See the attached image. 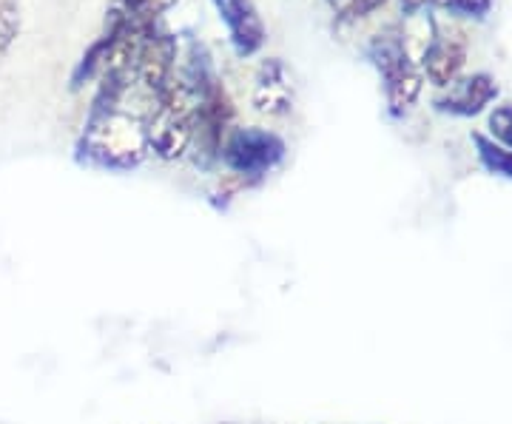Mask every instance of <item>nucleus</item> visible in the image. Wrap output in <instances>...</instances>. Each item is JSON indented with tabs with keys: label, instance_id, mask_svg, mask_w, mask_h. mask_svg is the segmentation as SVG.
<instances>
[{
	"label": "nucleus",
	"instance_id": "nucleus-7",
	"mask_svg": "<svg viewBox=\"0 0 512 424\" xmlns=\"http://www.w3.org/2000/svg\"><path fill=\"white\" fill-rule=\"evenodd\" d=\"M211 3L228 29V40H231L237 57H251L265 46L268 29L262 23V15H259L254 0H211Z\"/></svg>",
	"mask_w": 512,
	"mask_h": 424
},
{
	"label": "nucleus",
	"instance_id": "nucleus-3",
	"mask_svg": "<svg viewBox=\"0 0 512 424\" xmlns=\"http://www.w3.org/2000/svg\"><path fill=\"white\" fill-rule=\"evenodd\" d=\"M220 157L222 163L239 177L259 180L285 160V140L274 131L245 126V129H234L225 134Z\"/></svg>",
	"mask_w": 512,
	"mask_h": 424
},
{
	"label": "nucleus",
	"instance_id": "nucleus-4",
	"mask_svg": "<svg viewBox=\"0 0 512 424\" xmlns=\"http://www.w3.org/2000/svg\"><path fill=\"white\" fill-rule=\"evenodd\" d=\"M177 57H180V43L171 32L160 29V23L154 29H148L140 52H137V63H134V86H140L151 103L157 106L160 97L168 92L174 72H177Z\"/></svg>",
	"mask_w": 512,
	"mask_h": 424
},
{
	"label": "nucleus",
	"instance_id": "nucleus-9",
	"mask_svg": "<svg viewBox=\"0 0 512 424\" xmlns=\"http://www.w3.org/2000/svg\"><path fill=\"white\" fill-rule=\"evenodd\" d=\"M114 35H117V32H114ZM114 35L103 32V35L97 37L92 46L83 52V57L77 60V66H74V72H72V80H69L72 92H80L92 77H97V74L103 72V63H106V55H109Z\"/></svg>",
	"mask_w": 512,
	"mask_h": 424
},
{
	"label": "nucleus",
	"instance_id": "nucleus-14",
	"mask_svg": "<svg viewBox=\"0 0 512 424\" xmlns=\"http://www.w3.org/2000/svg\"><path fill=\"white\" fill-rule=\"evenodd\" d=\"M490 134L501 143V148H510L512 151V106H498L487 120Z\"/></svg>",
	"mask_w": 512,
	"mask_h": 424
},
{
	"label": "nucleus",
	"instance_id": "nucleus-13",
	"mask_svg": "<svg viewBox=\"0 0 512 424\" xmlns=\"http://www.w3.org/2000/svg\"><path fill=\"white\" fill-rule=\"evenodd\" d=\"M433 6H441L453 15H461V18H487L490 9H493V0H430Z\"/></svg>",
	"mask_w": 512,
	"mask_h": 424
},
{
	"label": "nucleus",
	"instance_id": "nucleus-15",
	"mask_svg": "<svg viewBox=\"0 0 512 424\" xmlns=\"http://www.w3.org/2000/svg\"><path fill=\"white\" fill-rule=\"evenodd\" d=\"M430 0H402V9H407V12H419L421 6H427Z\"/></svg>",
	"mask_w": 512,
	"mask_h": 424
},
{
	"label": "nucleus",
	"instance_id": "nucleus-6",
	"mask_svg": "<svg viewBox=\"0 0 512 424\" xmlns=\"http://www.w3.org/2000/svg\"><path fill=\"white\" fill-rule=\"evenodd\" d=\"M293 74L282 57H265L254 74V94L251 103L265 117H285L293 109Z\"/></svg>",
	"mask_w": 512,
	"mask_h": 424
},
{
	"label": "nucleus",
	"instance_id": "nucleus-11",
	"mask_svg": "<svg viewBox=\"0 0 512 424\" xmlns=\"http://www.w3.org/2000/svg\"><path fill=\"white\" fill-rule=\"evenodd\" d=\"M20 35V3L0 0V55H6Z\"/></svg>",
	"mask_w": 512,
	"mask_h": 424
},
{
	"label": "nucleus",
	"instance_id": "nucleus-8",
	"mask_svg": "<svg viewBox=\"0 0 512 424\" xmlns=\"http://www.w3.org/2000/svg\"><path fill=\"white\" fill-rule=\"evenodd\" d=\"M498 97V83L490 74L478 72L473 77L456 80L450 86L447 97L436 100V109L450 111V114H461V117H473L478 111H484Z\"/></svg>",
	"mask_w": 512,
	"mask_h": 424
},
{
	"label": "nucleus",
	"instance_id": "nucleus-2",
	"mask_svg": "<svg viewBox=\"0 0 512 424\" xmlns=\"http://www.w3.org/2000/svg\"><path fill=\"white\" fill-rule=\"evenodd\" d=\"M367 57L373 60V66L382 74L384 97H387V109H390V114H393V117L407 114V111L416 106L421 86H424V74H421L419 63L410 57L407 37H373V43L367 46Z\"/></svg>",
	"mask_w": 512,
	"mask_h": 424
},
{
	"label": "nucleus",
	"instance_id": "nucleus-5",
	"mask_svg": "<svg viewBox=\"0 0 512 424\" xmlns=\"http://www.w3.org/2000/svg\"><path fill=\"white\" fill-rule=\"evenodd\" d=\"M467 63V37L464 32H444L439 26H433L430 43L421 52V74L439 86V89H450L456 83Z\"/></svg>",
	"mask_w": 512,
	"mask_h": 424
},
{
	"label": "nucleus",
	"instance_id": "nucleus-12",
	"mask_svg": "<svg viewBox=\"0 0 512 424\" xmlns=\"http://www.w3.org/2000/svg\"><path fill=\"white\" fill-rule=\"evenodd\" d=\"M384 3L387 0H328V6L339 20H362Z\"/></svg>",
	"mask_w": 512,
	"mask_h": 424
},
{
	"label": "nucleus",
	"instance_id": "nucleus-10",
	"mask_svg": "<svg viewBox=\"0 0 512 424\" xmlns=\"http://www.w3.org/2000/svg\"><path fill=\"white\" fill-rule=\"evenodd\" d=\"M473 140H476L478 154H481L484 166L490 168V171H495V174L512 177V151L510 148L495 146L493 140H487L484 134H473Z\"/></svg>",
	"mask_w": 512,
	"mask_h": 424
},
{
	"label": "nucleus",
	"instance_id": "nucleus-1",
	"mask_svg": "<svg viewBox=\"0 0 512 424\" xmlns=\"http://www.w3.org/2000/svg\"><path fill=\"white\" fill-rule=\"evenodd\" d=\"M148 157L146 117L123 109H92L77 140V160L97 168L128 171Z\"/></svg>",
	"mask_w": 512,
	"mask_h": 424
}]
</instances>
